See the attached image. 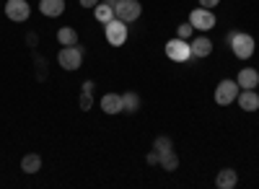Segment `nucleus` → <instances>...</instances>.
Instances as JSON below:
<instances>
[{
  "label": "nucleus",
  "instance_id": "obj_18",
  "mask_svg": "<svg viewBox=\"0 0 259 189\" xmlns=\"http://www.w3.org/2000/svg\"><path fill=\"white\" fill-rule=\"evenodd\" d=\"M158 166H161L163 171H177V169H179V156H177L174 151H168V153H163V156H161Z\"/></svg>",
  "mask_w": 259,
  "mask_h": 189
},
{
  "label": "nucleus",
  "instance_id": "obj_22",
  "mask_svg": "<svg viewBox=\"0 0 259 189\" xmlns=\"http://www.w3.org/2000/svg\"><path fill=\"white\" fill-rule=\"evenodd\" d=\"M192 31H194V26H192V24H189V21H187V24H182V26L177 29V36L187 41V39H192Z\"/></svg>",
  "mask_w": 259,
  "mask_h": 189
},
{
  "label": "nucleus",
  "instance_id": "obj_23",
  "mask_svg": "<svg viewBox=\"0 0 259 189\" xmlns=\"http://www.w3.org/2000/svg\"><path fill=\"white\" fill-rule=\"evenodd\" d=\"M91 107H94V96L91 93H80V109L83 112H91Z\"/></svg>",
  "mask_w": 259,
  "mask_h": 189
},
{
  "label": "nucleus",
  "instance_id": "obj_19",
  "mask_svg": "<svg viewBox=\"0 0 259 189\" xmlns=\"http://www.w3.org/2000/svg\"><path fill=\"white\" fill-rule=\"evenodd\" d=\"M94 16H96V21H101V24H109L112 18H117V16H114V8L106 6V3H99V6L94 8Z\"/></svg>",
  "mask_w": 259,
  "mask_h": 189
},
{
  "label": "nucleus",
  "instance_id": "obj_1",
  "mask_svg": "<svg viewBox=\"0 0 259 189\" xmlns=\"http://www.w3.org/2000/svg\"><path fill=\"white\" fill-rule=\"evenodd\" d=\"M228 47L233 50V55L239 60H249L254 55V50H256V41L246 31H231L228 34Z\"/></svg>",
  "mask_w": 259,
  "mask_h": 189
},
{
  "label": "nucleus",
  "instance_id": "obj_20",
  "mask_svg": "<svg viewBox=\"0 0 259 189\" xmlns=\"http://www.w3.org/2000/svg\"><path fill=\"white\" fill-rule=\"evenodd\" d=\"M153 151H156L158 156H163V153H168V151H174V143H171V137H166V135H158L156 143H153Z\"/></svg>",
  "mask_w": 259,
  "mask_h": 189
},
{
  "label": "nucleus",
  "instance_id": "obj_21",
  "mask_svg": "<svg viewBox=\"0 0 259 189\" xmlns=\"http://www.w3.org/2000/svg\"><path fill=\"white\" fill-rule=\"evenodd\" d=\"M34 62H36V78H39V80H45V78H47V73H50V70H47L45 57H41V55L36 52V55H34Z\"/></svg>",
  "mask_w": 259,
  "mask_h": 189
},
{
  "label": "nucleus",
  "instance_id": "obj_29",
  "mask_svg": "<svg viewBox=\"0 0 259 189\" xmlns=\"http://www.w3.org/2000/svg\"><path fill=\"white\" fill-rule=\"evenodd\" d=\"M104 3H106V6H112V8H114V6L119 3V0H104Z\"/></svg>",
  "mask_w": 259,
  "mask_h": 189
},
{
  "label": "nucleus",
  "instance_id": "obj_2",
  "mask_svg": "<svg viewBox=\"0 0 259 189\" xmlns=\"http://www.w3.org/2000/svg\"><path fill=\"white\" fill-rule=\"evenodd\" d=\"M106 29H104V36H106V41H109L112 47H122L124 41H127V24L124 21H119V18H112L109 24H104Z\"/></svg>",
  "mask_w": 259,
  "mask_h": 189
},
{
  "label": "nucleus",
  "instance_id": "obj_10",
  "mask_svg": "<svg viewBox=\"0 0 259 189\" xmlns=\"http://www.w3.org/2000/svg\"><path fill=\"white\" fill-rule=\"evenodd\" d=\"M101 112L104 114H119L122 109V93H104L101 96Z\"/></svg>",
  "mask_w": 259,
  "mask_h": 189
},
{
  "label": "nucleus",
  "instance_id": "obj_15",
  "mask_svg": "<svg viewBox=\"0 0 259 189\" xmlns=\"http://www.w3.org/2000/svg\"><path fill=\"white\" fill-rule=\"evenodd\" d=\"M41 169V158L36 153H26L24 158H21V171L24 174H36Z\"/></svg>",
  "mask_w": 259,
  "mask_h": 189
},
{
  "label": "nucleus",
  "instance_id": "obj_14",
  "mask_svg": "<svg viewBox=\"0 0 259 189\" xmlns=\"http://www.w3.org/2000/svg\"><path fill=\"white\" fill-rule=\"evenodd\" d=\"M236 83H239V88H256L259 86V73L254 68H244L239 73V78H236Z\"/></svg>",
  "mask_w": 259,
  "mask_h": 189
},
{
  "label": "nucleus",
  "instance_id": "obj_3",
  "mask_svg": "<svg viewBox=\"0 0 259 189\" xmlns=\"http://www.w3.org/2000/svg\"><path fill=\"white\" fill-rule=\"evenodd\" d=\"M57 62L62 70H78L80 62H83V47L73 44V47H62L57 55Z\"/></svg>",
  "mask_w": 259,
  "mask_h": 189
},
{
  "label": "nucleus",
  "instance_id": "obj_26",
  "mask_svg": "<svg viewBox=\"0 0 259 189\" xmlns=\"http://www.w3.org/2000/svg\"><path fill=\"white\" fill-rule=\"evenodd\" d=\"M218 3H221V0H200V6H202V8H210V11L218 6Z\"/></svg>",
  "mask_w": 259,
  "mask_h": 189
},
{
  "label": "nucleus",
  "instance_id": "obj_24",
  "mask_svg": "<svg viewBox=\"0 0 259 189\" xmlns=\"http://www.w3.org/2000/svg\"><path fill=\"white\" fill-rule=\"evenodd\" d=\"M78 3L83 6V8H89V11H94L99 3H101V0H78Z\"/></svg>",
  "mask_w": 259,
  "mask_h": 189
},
{
  "label": "nucleus",
  "instance_id": "obj_6",
  "mask_svg": "<svg viewBox=\"0 0 259 189\" xmlns=\"http://www.w3.org/2000/svg\"><path fill=\"white\" fill-rule=\"evenodd\" d=\"M189 24L197 29V31H210L212 26H215V13L210 11V8H197V11H192L189 13Z\"/></svg>",
  "mask_w": 259,
  "mask_h": 189
},
{
  "label": "nucleus",
  "instance_id": "obj_4",
  "mask_svg": "<svg viewBox=\"0 0 259 189\" xmlns=\"http://www.w3.org/2000/svg\"><path fill=\"white\" fill-rule=\"evenodd\" d=\"M143 13V6L140 0H119V3L114 6V16L119 21H124V24H133V21H138Z\"/></svg>",
  "mask_w": 259,
  "mask_h": 189
},
{
  "label": "nucleus",
  "instance_id": "obj_7",
  "mask_svg": "<svg viewBox=\"0 0 259 189\" xmlns=\"http://www.w3.org/2000/svg\"><path fill=\"white\" fill-rule=\"evenodd\" d=\"M166 55H168V60H174V62H187L189 57H192V47L187 44L184 39H171V41H166Z\"/></svg>",
  "mask_w": 259,
  "mask_h": 189
},
{
  "label": "nucleus",
  "instance_id": "obj_28",
  "mask_svg": "<svg viewBox=\"0 0 259 189\" xmlns=\"http://www.w3.org/2000/svg\"><path fill=\"white\" fill-rule=\"evenodd\" d=\"M26 41H29V47H36V41H39V39H36V34H29Z\"/></svg>",
  "mask_w": 259,
  "mask_h": 189
},
{
  "label": "nucleus",
  "instance_id": "obj_8",
  "mask_svg": "<svg viewBox=\"0 0 259 189\" xmlns=\"http://www.w3.org/2000/svg\"><path fill=\"white\" fill-rule=\"evenodd\" d=\"M29 13H31L29 0H8V3H6V16H8L11 21H16V24L26 21V18H29Z\"/></svg>",
  "mask_w": 259,
  "mask_h": 189
},
{
  "label": "nucleus",
  "instance_id": "obj_30",
  "mask_svg": "<svg viewBox=\"0 0 259 189\" xmlns=\"http://www.w3.org/2000/svg\"><path fill=\"white\" fill-rule=\"evenodd\" d=\"M256 88H259V86H256Z\"/></svg>",
  "mask_w": 259,
  "mask_h": 189
},
{
  "label": "nucleus",
  "instance_id": "obj_5",
  "mask_svg": "<svg viewBox=\"0 0 259 189\" xmlns=\"http://www.w3.org/2000/svg\"><path fill=\"white\" fill-rule=\"evenodd\" d=\"M239 83L236 80H221L218 88H215V104H221V107H228V104H233V99L239 96Z\"/></svg>",
  "mask_w": 259,
  "mask_h": 189
},
{
  "label": "nucleus",
  "instance_id": "obj_13",
  "mask_svg": "<svg viewBox=\"0 0 259 189\" xmlns=\"http://www.w3.org/2000/svg\"><path fill=\"white\" fill-rule=\"evenodd\" d=\"M39 11L47 18H57L65 11V0H39Z\"/></svg>",
  "mask_w": 259,
  "mask_h": 189
},
{
  "label": "nucleus",
  "instance_id": "obj_12",
  "mask_svg": "<svg viewBox=\"0 0 259 189\" xmlns=\"http://www.w3.org/2000/svg\"><path fill=\"white\" fill-rule=\"evenodd\" d=\"M189 47H192V57H200L202 60V57H207L212 52V41L207 36H194Z\"/></svg>",
  "mask_w": 259,
  "mask_h": 189
},
{
  "label": "nucleus",
  "instance_id": "obj_9",
  "mask_svg": "<svg viewBox=\"0 0 259 189\" xmlns=\"http://www.w3.org/2000/svg\"><path fill=\"white\" fill-rule=\"evenodd\" d=\"M236 101H239V107L244 112H256L259 109V93H256V88H241L239 96H236Z\"/></svg>",
  "mask_w": 259,
  "mask_h": 189
},
{
  "label": "nucleus",
  "instance_id": "obj_11",
  "mask_svg": "<svg viewBox=\"0 0 259 189\" xmlns=\"http://www.w3.org/2000/svg\"><path fill=\"white\" fill-rule=\"evenodd\" d=\"M236 184H239V174L233 169H221L218 176H215V186L218 189H233Z\"/></svg>",
  "mask_w": 259,
  "mask_h": 189
},
{
  "label": "nucleus",
  "instance_id": "obj_27",
  "mask_svg": "<svg viewBox=\"0 0 259 189\" xmlns=\"http://www.w3.org/2000/svg\"><path fill=\"white\" fill-rule=\"evenodd\" d=\"M80 88H83V93H94V80H85Z\"/></svg>",
  "mask_w": 259,
  "mask_h": 189
},
{
  "label": "nucleus",
  "instance_id": "obj_16",
  "mask_svg": "<svg viewBox=\"0 0 259 189\" xmlns=\"http://www.w3.org/2000/svg\"><path fill=\"white\" fill-rule=\"evenodd\" d=\"M57 41H60L62 47H73V44H78V31L73 26H62L57 31Z\"/></svg>",
  "mask_w": 259,
  "mask_h": 189
},
{
  "label": "nucleus",
  "instance_id": "obj_25",
  "mask_svg": "<svg viewBox=\"0 0 259 189\" xmlns=\"http://www.w3.org/2000/svg\"><path fill=\"white\" fill-rule=\"evenodd\" d=\"M145 161H148V163H150V166H156V163H158V161H161V156H158V153H156V151H150V153H148V156H145Z\"/></svg>",
  "mask_w": 259,
  "mask_h": 189
},
{
  "label": "nucleus",
  "instance_id": "obj_17",
  "mask_svg": "<svg viewBox=\"0 0 259 189\" xmlns=\"http://www.w3.org/2000/svg\"><path fill=\"white\" fill-rule=\"evenodd\" d=\"M122 109H124V112H130V114H135V112L140 109V96H138L135 91L122 93Z\"/></svg>",
  "mask_w": 259,
  "mask_h": 189
}]
</instances>
